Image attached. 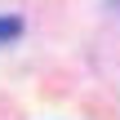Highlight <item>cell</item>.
Masks as SVG:
<instances>
[{
    "label": "cell",
    "mask_w": 120,
    "mask_h": 120,
    "mask_svg": "<svg viewBox=\"0 0 120 120\" xmlns=\"http://www.w3.org/2000/svg\"><path fill=\"white\" fill-rule=\"evenodd\" d=\"M22 36V22L18 18H0V45H9V40H18Z\"/></svg>",
    "instance_id": "obj_1"
}]
</instances>
